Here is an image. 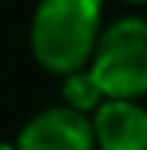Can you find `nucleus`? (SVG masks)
<instances>
[{"instance_id":"1","label":"nucleus","mask_w":147,"mask_h":150,"mask_svg":"<svg viewBox=\"0 0 147 150\" xmlns=\"http://www.w3.org/2000/svg\"><path fill=\"white\" fill-rule=\"evenodd\" d=\"M101 0H40L31 16V52L49 74L89 67L101 37Z\"/></svg>"},{"instance_id":"2","label":"nucleus","mask_w":147,"mask_h":150,"mask_svg":"<svg viewBox=\"0 0 147 150\" xmlns=\"http://www.w3.org/2000/svg\"><path fill=\"white\" fill-rule=\"evenodd\" d=\"M104 98L141 101L147 95V18L126 16L101 31L89 61Z\"/></svg>"},{"instance_id":"3","label":"nucleus","mask_w":147,"mask_h":150,"mask_svg":"<svg viewBox=\"0 0 147 150\" xmlns=\"http://www.w3.org/2000/svg\"><path fill=\"white\" fill-rule=\"evenodd\" d=\"M16 150H95L92 120L71 107H46L22 126Z\"/></svg>"},{"instance_id":"4","label":"nucleus","mask_w":147,"mask_h":150,"mask_svg":"<svg viewBox=\"0 0 147 150\" xmlns=\"http://www.w3.org/2000/svg\"><path fill=\"white\" fill-rule=\"evenodd\" d=\"M95 150H147V107L107 98L92 113Z\"/></svg>"},{"instance_id":"5","label":"nucleus","mask_w":147,"mask_h":150,"mask_svg":"<svg viewBox=\"0 0 147 150\" xmlns=\"http://www.w3.org/2000/svg\"><path fill=\"white\" fill-rule=\"evenodd\" d=\"M61 98H64V107L83 113V117H92V113L107 101V98H104V92L98 89L95 77L89 74V67L74 71V74L64 77V83H61Z\"/></svg>"},{"instance_id":"6","label":"nucleus","mask_w":147,"mask_h":150,"mask_svg":"<svg viewBox=\"0 0 147 150\" xmlns=\"http://www.w3.org/2000/svg\"><path fill=\"white\" fill-rule=\"evenodd\" d=\"M0 150H16V144H0Z\"/></svg>"},{"instance_id":"7","label":"nucleus","mask_w":147,"mask_h":150,"mask_svg":"<svg viewBox=\"0 0 147 150\" xmlns=\"http://www.w3.org/2000/svg\"><path fill=\"white\" fill-rule=\"evenodd\" d=\"M126 3H147V0H126Z\"/></svg>"}]
</instances>
